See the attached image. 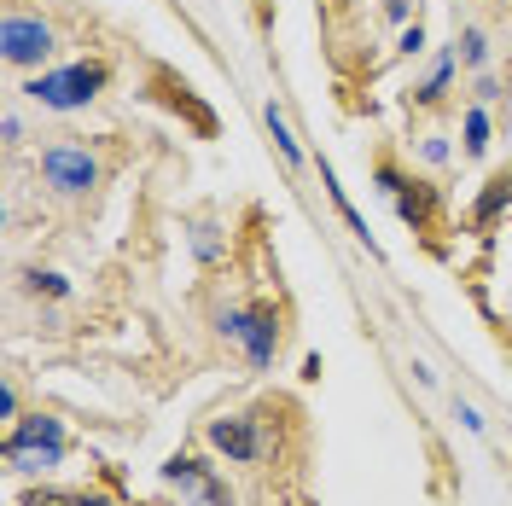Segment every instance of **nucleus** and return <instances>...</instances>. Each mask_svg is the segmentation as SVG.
<instances>
[{
	"label": "nucleus",
	"mask_w": 512,
	"mask_h": 506,
	"mask_svg": "<svg viewBox=\"0 0 512 506\" xmlns=\"http://www.w3.org/2000/svg\"><path fill=\"white\" fill-rule=\"evenodd\" d=\"M24 506H111V501H99V495H64V489H30Z\"/></svg>",
	"instance_id": "12"
},
{
	"label": "nucleus",
	"mask_w": 512,
	"mask_h": 506,
	"mask_svg": "<svg viewBox=\"0 0 512 506\" xmlns=\"http://www.w3.org/2000/svg\"><path fill=\"white\" fill-rule=\"evenodd\" d=\"M18 448H64V425L59 419H30L6 437V454H18Z\"/></svg>",
	"instance_id": "8"
},
{
	"label": "nucleus",
	"mask_w": 512,
	"mask_h": 506,
	"mask_svg": "<svg viewBox=\"0 0 512 506\" xmlns=\"http://www.w3.org/2000/svg\"><path fill=\"white\" fill-rule=\"evenodd\" d=\"M448 76H454V59H437V70H431V76L414 88V99H419V105H437V99H443V88H448Z\"/></svg>",
	"instance_id": "13"
},
{
	"label": "nucleus",
	"mask_w": 512,
	"mask_h": 506,
	"mask_svg": "<svg viewBox=\"0 0 512 506\" xmlns=\"http://www.w3.org/2000/svg\"><path fill=\"white\" fill-rule=\"evenodd\" d=\"M163 477H169L175 489H187V495H198V501H210V506H227V489H222V483H216L210 472H204V466H198L192 454H175V460L163 466Z\"/></svg>",
	"instance_id": "6"
},
{
	"label": "nucleus",
	"mask_w": 512,
	"mask_h": 506,
	"mask_svg": "<svg viewBox=\"0 0 512 506\" xmlns=\"http://www.w3.org/2000/svg\"><path fill=\"white\" fill-rule=\"evenodd\" d=\"M320 181H326V192H332V204H338V216L350 222V233H355V239H361V245H367V251H373V239H367V222L355 216V204H350V198H344V187H338V175H332V163H320Z\"/></svg>",
	"instance_id": "10"
},
{
	"label": "nucleus",
	"mask_w": 512,
	"mask_h": 506,
	"mask_svg": "<svg viewBox=\"0 0 512 506\" xmlns=\"http://www.w3.org/2000/svg\"><path fill=\"white\" fill-rule=\"evenodd\" d=\"M373 181H379V187L390 192V198H396V192H402V175H396V169H390V163H379V169H373Z\"/></svg>",
	"instance_id": "18"
},
{
	"label": "nucleus",
	"mask_w": 512,
	"mask_h": 506,
	"mask_svg": "<svg viewBox=\"0 0 512 506\" xmlns=\"http://www.w3.org/2000/svg\"><path fill=\"white\" fill-rule=\"evenodd\" d=\"M53 53V30L30 18V12H6V24H0V59L18 64V70H30Z\"/></svg>",
	"instance_id": "3"
},
{
	"label": "nucleus",
	"mask_w": 512,
	"mask_h": 506,
	"mask_svg": "<svg viewBox=\"0 0 512 506\" xmlns=\"http://www.w3.org/2000/svg\"><path fill=\"white\" fill-rule=\"evenodd\" d=\"M105 82H111V70H105L99 59H82V64H70V70H47V76H35L24 94H30L35 105H47V111H76V105H88Z\"/></svg>",
	"instance_id": "1"
},
{
	"label": "nucleus",
	"mask_w": 512,
	"mask_h": 506,
	"mask_svg": "<svg viewBox=\"0 0 512 506\" xmlns=\"http://www.w3.org/2000/svg\"><path fill=\"white\" fill-rule=\"evenodd\" d=\"M384 18H396V24H402V18H408V0H384Z\"/></svg>",
	"instance_id": "20"
},
{
	"label": "nucleus",
	"mask_w": 512,
	"mask_h": 506,
	"mask_svg": "<svg viewBox=\"0 0 512 506\" xmlns=\"http://www.w3.org/2000/svg\"><path fill=\"white\" fill-rule=\"evenodd\" d=\"M507 204H512V175H495V181L483 187L478 210H472V222H478V227H489L495 216H501V210H507Z\"/></svg>",
	"instance_id": "9"
},
{
	"label": "nucleus",
	"mask_w": 512,
	"mask_h": 506,
	"mask_svg": "<svg viewBox=\"0 0 512 506\" xmlns=\"http://www.w3.org/2000/svg\"><path fill=\"white\" fill-rule=\"evenodd\" d=\"M24 285H30V291H47V297H70V280H64V274H41V268H30Z\"/></svg>",
	"instance_id": "16"
},
{
	"label": "nucleus",
	"mask_w": 512,
	"mask_h": 506,
	"mask_svg": "<svg viewBox=\"0 0 512 506\" xmlns=\"http://www.w3.org/2000/svg\"><path fill=\"white\" fill-rule=\"evenodd\" d=\"M262 117H268V134H274V146H280V158H286L291 169H297V163H303V152H297V140H291L286 117H280V105H268V111H262Z\"/></svg>",
	"instance_id": "11"
},
{
	"label": "nucleus",
	"mask_w": 512,
	"mask_h": 506,
	"mask_svg": "<svg viewBox=\"0 0 512 506\" xmlns=\"http://www.w3.org/2000/svg\"><path fill=\"white\" fill-rule=\"evenodd\" d=\"M64 448H18V454H6L12 466H24V472H47V466H59Z\"/></svg>",
	"instance_id": "14"
},
{
	"label": "nucleus",
	"mask_w": 512,
	"mask_h": 506,
	"mask_svg": "<svg viewBox=\"0 0 512 506\" xmlns=\"http://www.w3.org/2000/svg\"><path fill=\"white\" fill-rule=\"evenodd\" d=\"M454 47H460V59H466V64L489 59V41H483V30H460V41H454Z\"/></svg>",
	"instance_id": "17"
},
{
	"label": "nucleus",
	"mask_w": 512,
	"mask_h": 506,
	"mask_svg": "<svg viewBox=\"0 0 512 506\" xmlns=\"http://www.w3.org/2000/svg\"><path fill=\"white\" fill-rule=\"evenodd\" d=\"M419 47H425V30H419V24L414 30H402V53H419Z\"/></svg>",
	"instance_id": "19"
},
{
	"label": "nucleus",
	"mask_w": 512,
	"mask_h": 506,
	"mask_svg": "<svg viewBox=\"0 0 512 506\" xmlns=\"http://www.w3.org/2000/svg\"><path fill=\"white\" fill-rule=\"evenodd\" d=\"M483 152H489V117L466 111V158H483Z\"/></svg>",
	"instance_id": "15"
},
{
	"label": "nucleus",
	"mask_w": 512,
	"mask_h": 506,
	"mask_svg": "<svg viewBox=\"0 0 512 506\" xmlns=\"http://www.w3.org/2000/svg\"><path fill=\"white\" fill-rule=\"evenodd\" d=\"M210 443L222 448L227 460H239V466H251L256 454H262L256 419H210Z\"/></svg>",
	"instance_id": "5"
},
{
	"label": "nucleus",
	"mask_w": 512,
	"mask_h": 506,
	"mask_svg": "<svg viewBox=\"0 0 512 506\" xmlns=\"http://www.w3.org/2000/svg\"><path fill=\"white\" fill-rule=\"evenodd\" d=\"M396 210H402V222H414V233H425V227H431V216H437V192L419 187V181H402V192H396Z\"/></svg>",
	"instance_id": "7"
},
{
	"label": "nucleus",
	"mask_w": 512,
	"mask_h": 506,
	"mask_svg": "<svg viewBox=\"0 0 512 506\" xmlns=\"http://www.w3.org/2000/svg\"><path fill=\"white\" fill-rule=\"evenodd\" d=\"M41 175H47L53 192L76 198V192H88L99 181V163H94L88 146H47V152H41Z\"/></svg>",
	"instance_id": "4"
},
{
	"label": "nucleus",
	"mask_w": 512,
	"mask_h": 506,
	"mask_svg": "<svg viewBox=\"0 0 512 506\" xmlns=\"http://www.w3.org/2000/svg\"><path fill=\"white\" fill-rule=\"evenodd\" d=\"M222 332L245 344L251 367H268V361H274V349H280V315H274L268 303H251V309H233V315H222Z\"/></svg>",
	"instance_id": "2"
}]
</instances>
